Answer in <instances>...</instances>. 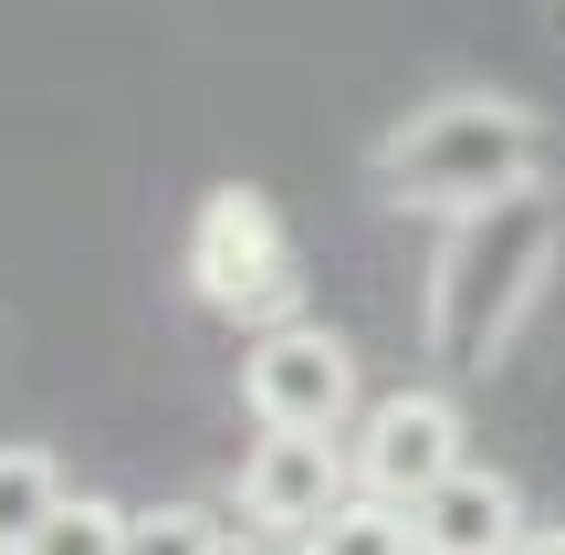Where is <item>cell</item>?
<instances>
[{
  "label": "cell",
  "instance_id": "cell-4",
  "mask_svg": "<svg viewBox=\"0 0 565 555\" xmlns=\"http://www.w3.org/2000/svg\"><path fill=\"white\" fill-rule=\"evenodd\" d=\"M242 409L273 440H345V419H356V346L335 325H315V314L282 325V335H252Z\"/></svg>",
  "mask_w": 565,
  "mask_h": 555
},
{
  "label": "cell",
  "instance_id": "cell-8",
  "mask_svg": "<svg viewBox=\"0 0 565 555\" xmlns=\"http://www.w3.org/2000/svg\"><path fill=\"white\" fill-rule=\"evenodd\" d=\"M63 461L42 440H0V555H32V535L63 514Z\"/></svg>",
  "mask_w": 565,
  "mask_h": 555
},
{
  "label": "cell",
  "instance_id": "cell-2",
  "mask_svg": "<svg viewBox=\"0 0 565 555\" xmlns=\"http://www.w3.org/2000/svg\"><path fill=\"white\" fill-rule=\"evenodd\" d=\"M377 189L387 210H440V221H471V210L513 200V189H545V116L513 95H429L419 116H398L377 137Z\"/></svg>",
  "mask_w": 565,
  "mask_h": 555
},
{
  "label": "cell",
  "instance_id": "cell-5",
  "mask_svg": "<svg viewBox=\"0 0 565 555\" xmlns=\"http://www.w3.org/2000/svg\"><path fill=\"white\" fill-rule=\"evenodd\" d=\"M461 398L450 388H398L377 398V409L356 419V440H345V461H356V493L366 503H398V514H419L440 482H461Z\"/></svg>",
  "mask_w": 565,
  "mask_h": 555
},
{
  "label": "cell",
  "instance_id": "cell-10",
  "mask_svg": "<svg viewBox=\"0 0 565 555\" xmlns=\"http://www.w3.org/2000/svg\"><path fill=\"white\" fill-rule=\"evenodd\" d=\"M126 535H137V514H126V503L74 493V503H63V514L32 535V555H126Z\"/></svg>",
  "mask_w": 565,
  "mask_h": 555
},
{
  "label": "cell",
  "instance_id": "cell-12",
  "mask_svg": "<svg viewBox=\"0 0 565 555\" xmlns=\"http://www.w3.org/2000/svg\"><path fill=\"white\" fill-rule=\"evenodd\" d=\"M524 555H565V524H534V535H524Z\"/></svg>",
  "mask_w": 565,
  "mask_h": 555
},
{
  "label": "cell",
  "instance_id": "cell-3",
  "mask_svg": "<svg viewBox=\"0 0 565 555\" xmlns=\"http://www.w3.org/2000/svg\"><path fill=\"white\" fill-rule=\"evenodd\" d=\"M189 293L210 314H231V325H252V335L303 325V252L252 179H221L189 210Z\"/></svg>",
  "mask_w": 565,
  "mask_h": 555
},
{
  "label": "cell",
  "instance_id": "cell-6",
  "mask_svg": "<svg viewBox=\"0 0 565 555\" xmlns=\"http://www.w3.org/2000/svg\"><path fill=\"white\" fill-rule=\"evenodd\" d=\"M231 503H242V524H263V535H315L335 503H356V461H345V440H273L263 430L242 451Z\"/></svg>",
  "mask_w": 565,
  "mask_h": 555
},
{
  "label": "cell",
  "instance_id": "cell-9",
  "mask_svg": "<svg viewBox=\"0 0 565 555\" xmlns=\"http://www.w3.org/2000/svg\"><path fill=\"white\" fill-rule=\"evenodd\" d=\"M303 555H419V535H408V514L398 503H335V514L303 535Z\"/></svg>",
  "mask_w": 565,
  "mask_h": 555
},
{
  "label": "cell",
  "instance_id": "cell-1",
  "mask_svg": "<svg viewBox=\"0 0 565 555\" xmlns=\"http://www.w3.org/2000/svg\"><path fill=\"white\" fill-rule=\"evenodd\" d=\"M555 263V200L545 189H513V200L450 221L440 263H429V356L461 377H492L524 335L534 293H545Z\"/></svg>",
  "mask_w": 565,
  "mask_h": 555
},
{
  "label": "cell",
  "instance_id": "cell-11",
  "mask_svg": "<svg viewBox=\"0 0 565 555\" xmlns=\"http://www.w3.org/2000/svg\"><path fill=\"white\" fill-rule=\"evenodd\" d=\"M126 555H231V535H221L210 503H147L137 535H126Z\"/></svg>",
  "mask_w": 565,
  "mask_h": 555
},
{
  "label": "cell",
  "instance_id": "cell-7",
  "mask_svg": "<svg viewBox=\"0 0 565 555\" xmlns=\"http://www.w3.org/2000/svg\"><path fill=\"white\" fill-rule=\"evenodd\" d=\"M408 535H419V555H524V482L513 472H482L471 461L461 482H440V493L408 514Z\"/></svg>",
  "mask_w": 565,
  "mask_h": 555
}]
</instances>
